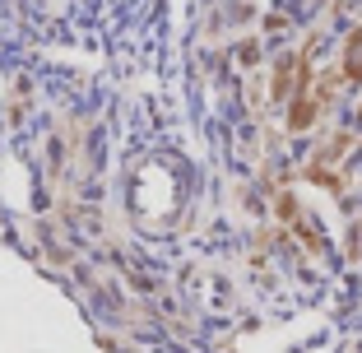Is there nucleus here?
I'll return each instance as SVG.
<instances>
[{"label": "nucleus", "instance_id": "nucleus-2", "mask_svg": "<svg viewBox=\"0 0 362 353\" xmlns=\"http://www.w3.org/2000/svg\"><path fill=\"white\" fill-rule=\"evenodd\" d=\"M344 75L349 79H362V33L349 37V56H344Z\"/></svg>", "mask_w": 362, "mask_h": 353}, {"label": "nucleus", "instance_id": "nucleus-1", "mask_svg": "<svg viewBox=\"0 0 362 353\" xmlns=\"http://www.w3.org/2000/svg\"><path fill=\"white\" fill-rule=\"evenodd\" d=\"M311 121H316V103L307 98V79L298 84V103H293V117H288V126L293 130H307Z\"/></svg>", "mask_w": 362, "mask_h": 353}]
</instances>
